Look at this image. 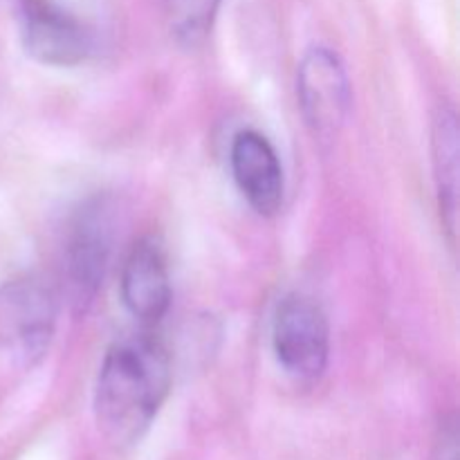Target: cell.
Segmentation results:
<instances>
[{"label":"cell","instance_id":"cell-1","mask_svg":"<svg viewBox=\"0 0 460 460\" xmlns=\"http://www.w3.org/2000/svg\"><path fill=\"white\" fill-rule=\"evenodd\" d=\"M171 353L144 328L119 337L103 355L94 386V420L115 449L137 445L151 429L171 391Z\"/></svg>","mask_w":460,"mask_h":460},{"label":"cell","instance_id":"cell-2","mask_svg":"<svg viewBox=\"0 0 460 460\" xmlns=\"http://www.w3.org/2000/svg\"><path fill=\"white\" fill-rule=\"evenodd\" d=\"M58 301L52 286L22 274L0 288V349L25 367H34L52 344Z\"/></svg>","mask_w":460,"mask_h":460},{"label":"cell","instance_id":"cell-3","mask_svg":"<svg viewBox=\"0 0 460 460\" xmlns=\"http://www.w3.org/2000/svg\"><path fill=\"white\" fill-rule=\"evenodd\" d=\"M272 346L288 376L319 380L331 355V328L322 305L299 292L288 295L274 313Z\"/></svg>","mask_w":460,"mask_h":460},{"label":"cell","instance_id":"cell-4","mask_svg":"<svg viewBox=\"0 0 460 460\" xmlns=\"http://www.w3.org/2000/svg\"><path fill=\"white\" fill-rule=\"evenodd\" d=\"M13 12L22 48L34 61L72 67L93 52V30L57 0H16Z\"/></svg>","mask_w":460,"mask_h":460},{"label":"cell","instance_id":"cell-5","mask_svg":"<svg viewBox=\"0 0 460 460\" xmlns=\"http://www.w3.org/2000/svg\"><path fill=\"white\" fill-rule=\"evenodd\" d=\"M112 252V216L103 200L85 202L67 227L63 274L79 308L97 296Z\"/></svg>","mask_w":460,"mask_h":460},{"label":"cell","instance_id":"cell-6","mask_svg":"<svg viewBox=\"0 0 460 460\" xmlns=\"http://www.w3.org/2000/svg\"><path fill=\"white\" fill-rule=\"evenodd\" d=\"M296 94L305 124L319 139H332L350 111V81L331 48H310L296 72Z\"/></svg>","mask_w":460,"mask_h":460},{"label":"cell","instance_id":"cell-7","mask_svg":"<svg viewBox=\"0 0 460 460\" xmlns=\"http://www.w3.org/2000/svg\"><path fill=\"white\" fill-rule=\"evenodd\" d=\"M121 301L126 310L142 326L151 328L166 317L171 308L169 261L155 236H144L135 243L121 265Z\"/></svg>","mask_w":460,"mask_h":460},{"label":"cell","instance_id":"cell-8","mask_svg":"<svg viewBox=\"0 0 460 460\" xmlns=\"http://www.w3.org/2000/svg\"><path fill=\"white\" fill-rule=\"evenodd\" d=\"M232 173L243 198L261 216H274L283 205V166L265 135L243 130L234 137Z\"/></svg>","mask_w":460,"mask_h":460},{"label":"cell","instance_id":"cell-9","mask_svg":"<svg viewBox=\"0 0 460 460\" xmlns=\"http://www.w3.org/2000/svg\"><path fill=\"white\" fill-rule=\"evenodd\" d=\"M458 117L452 108H440L431 128L434 178L438 191L440 216L449 234H456L458 218V173H460Z\"/></svg>","mask_w":460,"mask_h":460},{"label":"cell","instance_id":"cell-10","mask_svg":"<svg viewBox=\"0 0 460 460\" xmlns=\"http://www.w3.org/2000/svg\"><path fill=\"white\" fill-rule=\"evenodd\" d=\"M223 0H162L171 34L187 48H196L209 36Z\"/></svg>","mask_w":460,"mask_h":460}]
</instances>
